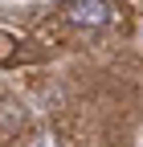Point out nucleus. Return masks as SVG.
Returning <instances> with one entry per match:
<instances>
[{
    "instance_id": "1",
    "label": "nucleus",
    "mask_w": 143,
    "mask_h": 147,
    "mask_svg": "<svg viewBox=\"0 0 143 147\" xmlns=\"http://www.w3.org/2000/svg\"><path fill=\"white\" fill-rule=\"evenodd\" d=\"M115 16L111 0H65V21L78 29H102Z\"/></svg>"
}]
</instances>
